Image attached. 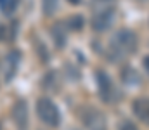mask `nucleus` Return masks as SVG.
<instances>
[{"instance_id":"nucleus-1","label":"nucleus","mask_w":149,"mask_h":130,"mask_svg":"<svg viewBox=\"0 0 149 130\" xmlns=\"http://www.w3.org/2000/svg\"><path fill=\"white\" fill-rule=\"evenodd\" d=\"M137 50V37L130 30H120L111 42V54L118 59L127 57Z\"/></svg>"},{"instance_id":"nucleus-2","label":"nucleus","mask_w":149,"mask_h":130,"mask_svg":"<svg viewBox=\"0 0 149 130\" xmlns=\"http://www.w3.org/2000/svg\"><path fill=\"white\" fill-rule=\"evenodd\" d=\"M37 115H38V118L43 123H47L49 127H57L59 122H61L57 106L50 99H47V97H40L37 101Z\"/></svg>"},{"instance_id":"nucleus-3","label":"nucleus","mask_w":149,"mask_h":130,"mask_svg":"<svg viewBox=\"0 0 149 130\" xmlns=\"http://www.w3.org/2000/svg\"><path fill=\"white\" fill-rule=\"evenodd\" d=\"M81 122H83V125L88 130H106V118H104V115L101 111L94 109V108L83 111Z\"/></svg>"},{"instance_id":"nucleus-4","label":"nucleus","mask_w":149,"mask_h":130,"mask_svg":"<svg viewBox=\"0 0 149 130\" xmlns=\"http://www.w3.org/2000/svg\"><path fill=\"white\" fill-rule=\"evenodd\" d=\"M113 19H114V9L113 7L95 10V14L92 17V28L95 31H106L113 24Z\"/></svg>"},{"instance_id":"nucleus-5","label":"nucleus","mask_w":149,"mask_h":130,"mask_svg":"<svg viewBox=\"0 0 149 130\" xmlns=\"http://www.w3.org/2000/svg\"><path fill=\"white\" fill-rule=\"evenodd\" d=\"M12 118L14 123L19 130H28L30 123V113H28V104L24 101H17L12 108Z\"/></svg>"},{"instance_id":"nucleus-6","label":"nucleus","mask_w":149,"mask_h":130,"mask_svg":"<svg viewBox=\"0 0 149 130\" xmlns=\"http://www.w3.org/2000/svg\"><path fill=\"white\" fill-rule=\"evenodd\" d=\"M97 82H99V94L106 102H111L114 99V85L111 78L106 73H97Z\"/></svg>"},{"instance_id":"nucleus-7","label":"nucleus","mask_w":149,"mask_h":130,"mask_svg":"<svg viewBox=\"0 0 149 130\" xmlns=\"http://www.w3.org/2000/svg\"><path fill=\"white\" fill-rule=\"evenodd\" d=\"M134 111L141 120L149 123V99H137L134 102Z\"/></svg>"},{"instance_id":"nucleus-8","label":"nucleus","mask_w":149,"mask_h":130,"mask_svg":"<svg viewBox=\"0 0 149 130\" xmlns=\"http://www.w3.org/2000/svg\"><path fill=\"white\" fill-rule=\"evenodd\" d=\"M5 80H10L16 73V68H17V54L16 52H10L5 59Z\"/></svg>"},{"instance_id":"nucleus-9","label":"nucleus","mask_w":149,"mask_h":130,"mask_svg":"<svg viewBox=\"0 0 149 130\" xmlns=\"http://www.w3.org/2000/svg\"><path fill=\"white\" fill-rule=\"evenodd\" d=\"M92 7H94L95 10H101V9H109V7H113V0H94Z\"/></svg>"},{"instance_id":"nucleus-10","label":"nucleus","mask_w":149,"mask_h":130,"mask_svg":"<svg viewBox=\"0 0 149 130\" xmlns=\"http://www.w3.org/2000/svg\"><path fill=\"white\" fill-rule=\"evenodd\" d=\"M0 7H2V10H5V12H10V10H14V7H16V0H0Z\"/></svg>"},{"instance_id":"nucleus-11","label":"nucleus","mask_w":149,"mask_h":130,"mask_svg":"<svg viewBox=\"0 0 149 130\" xmlns=\"http://www.w3.org/2000/svg\"><path fill=\"white\" fill-rule=\"evenodd\" d=\"M56 5H57V0H45V12L52 14L56 10Z\"/></svg>"},{"instance_id":"nucleus-12","label":"nucleus","mask_w":149,"mask_h":130,"mask_svg":"<svg viewBox=\"0 0 149 130\" xmlns=\"http://www.w3.org/2000/svg\"><path fill=\"white\" fill-rule=\"evenodd\" d=\"M120 130H139L134 123H130V122H123L121 125H120Z\"/></svg>"},{"instance_id":"nucleus-13","label":"nucleus","mask_w":149,"mask_h":130,"mask_svg":"<svg viewBox=\"0 0 149 130\" xmlns=\"http://www.w3.org/2000/svg\"><path fill=\"white\" fill-rule=\"evenodd\" d=\"M144 66H146V70H148V73H149V57L144 59Z\"/></svg>"}]
</instances>
